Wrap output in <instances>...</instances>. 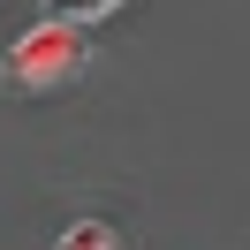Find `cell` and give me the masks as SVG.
Masks as SVG:
<instances>
[{"label":"cell","instance_id":"1","mask_svg":"<svg viewBox=\"0 0 250 250\" xmlns=\"http://www.w3.org/2000/svg\"><path fill=\"white\" fill-rule=\"evenodd\" d=\"M76 68H83V23H61V16H46L38 31H23L16 46H8V83H23V91L68 83Z\"/></svg>","mask_w":250,"mask_h":250},{"label":"cell","instance_id":"2","mask_svg":"<svg viewBox=\"0 0 250 250\" xmlns=\"http://www.w3.org/2000/svg\"><path fill=\"white\" fill-rule=\"evenodd\" d=\"M53 250H114V235H106V220H76V228H61Z\"/></svg>","mask_w":250,"mask_h":250},{"label":"cell","instance_id":"3","mask_svg":"<svg viewBox=\"0 0 250 250\" xmlns=\"http://www.w3.org/2000/svg\"><path fill=\"white\" fill-rule=\"evenodd\" d=\"M122 0H46V16H61V23H99V16H114Z\"/></svg>","mask_w":250,"mask_h":250}]
</instances>
